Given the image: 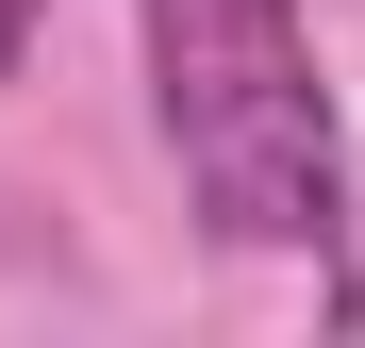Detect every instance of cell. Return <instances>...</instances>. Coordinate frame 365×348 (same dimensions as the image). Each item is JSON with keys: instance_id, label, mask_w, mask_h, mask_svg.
Here are the masks:
<instances>
[{"instance_id": "cell-2", "label": "cell", "mask_w": 365, "mask_h": 348, "mask_svg": "<svg viewBox=\"0 0 365 348\" xmlns=\"http://www.w3.org/2000/svg\"><path fill=\"white\" fill-rule=\"evenodd\" d=\"M34 67V0H0V83H17Z\"/></svg>"}, {"instance_id": "cell-1", "label": "cell", "mask_w": 365, "mask_h": 348, "mask_svg": "<svg viewBox=\"0 0 365 348\" xmlns=\"http://www.w3.org/2000/svg\"><path fill=\"white\" fill-rule=\"evenodd\" d=\"M133 33H150V116H166L200 232L332 265L349 249V116L316 83L299 0H133Z\"/></svg>"}]
</instances>
